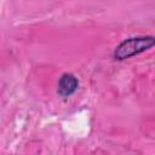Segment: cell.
<instances>
[{
  "instance_id": "6da1fadb",
  "label": "cell",
  "mask_w": 155,
  "mask_h": 155,
  "mask_svg": "<svg viewBox=\"0 0 155 155\" xmlns=\"http://www.w3.org/2000/svg\"><path fill=\"white\" fill-rule=\"evenodd\" d=\"M155 45L154 36H137L124 40L114 51L115 59H126L140 52H144Z\"/></svg>"
},
{
  "instance_id": "7a4b0ae2",
  "label": "cell",
  "mask_w": 155,
  "mask_h": 155,
  "mask_svg": "<svg viewBox=\"0 0 155 155\" xmlns=\"http://www.w3.org/2000/svg\"><path fill=\"white\" fill-rule=\"evenodd\" d=\"M79 81L73 74H63L58 81V93L62 97L71 96L78 88Z\"/></svg>"
}]
</instances>
